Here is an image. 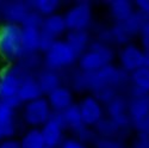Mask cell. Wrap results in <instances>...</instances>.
Wrapping results in <instances>:
<instances>
[{"label": "cell", "instance_id": "6da1fadb", "mask_svg": "<svg viewBox=\"0 0 149 148\" xmlns=\"http://www.w3.org/2000/svg\"><path fill=\"white\" fill-rule=\"evenodd\" d=\"M0 56L8 65L18 64L24 56L22 27L11 23L0 24Z\"/></svg>", "mask_w": 149, "mask_h": 148}, {"label": "cell", "instance_id": "7a4b0ae2", "mask_svg": "<svg viewBox=\"0 0 149 148\" xmlns=\"http://www.w3.org/2000/svg\"><path fill=\"white\" fill-rule=\"evenodd\" d=\"M113 57V50L106 43L95 41L92 42L87 50L78 57L79 68L82 73L92 74L107 65H111Z\"/></svg>", "mask_w": 149, "mask_h": 148}, {"label": "cell", "instance_id": "3957f363", "mask_svg": "<svg viewBox=\"0 0 149 148\" xmlns=\"http://www.w3.org/2000/svg\"><path fill=\"white\" fill-rule=\"evenodd\" d=\"M32 73L28 72L19 64L8 65L0 73V99H8L17 96L22 82Z\"/></svg>", "mask_w": 149, "mask_h": 148}, {"label": "cell", "instance_id": "277c9868", "mask_svg": "<svg viewBox=\"0 0 149 148\" xmlns=\"http://www.w3.org/2000/svg\"><path fill=\"white\" fill-rule=\"evenodd\" d=\"M78 60V55L72 50V48L65 42V40H57L44 53L45 68L52 71H58L72 66Z\"/></svg>", "mask_w": 149, "mask_h": 148}, {"label": "cell", "instance_id": "5b68a950", "mask_svg": "<svg viewBox=\"0 0 149 148\" xmlns=\"http://www.w3.org/2000/svg\"><path fill=\"white\" fill-rule=\"evenodd\" d=\"M53 111L49 106L47 98L41 97L26 104H23V121L25 124L38 128L44 126L50 119Z\"/></svg>", "mask_w": 149, "mask_h": 148}, {"label": "cell", "instance_id": "8992f818", "mask_svg": "<svg viewBox=\"0 0 149 148\" xmlns=\"http://www.w3.org/2000/svg\"><path fill=\"white\" fill-rule=\"evenodd\" d=\"M67 31L87 30L92 20V7L88 1H80L73 5L63 15Z\"/></svg>", "mask_w": 149, "mask_h": 148}, {"label": "cell", "instance_id": "52a82bcc", "mask_svg": "<svg viewBox=\"0 0 149 148\" xmlns=\"http://www.w3.org/2000/svg\"><path fill=\"white\" fill-rule=\"evenodd\" d=\"M31 11L29 1L22 0H3L0 1V18L3 23L22 25Z\"/></svg>", "mask_w": 149, "mask_h": 148}, {"label": "cell", "instance_id": "ba28073f", "mask_svg": "<svg viewBox=\"0 0 149 148\" xmlns=\"http://www.w3.org/2000/svg\"><path fill=\"white\" fill-rule=\"evenodd\" d=\"M148 20L140 12L134 13L129 19L124 22H118L116 25L111 29V36L112 40L118 43H127L131 37L139 34L144 22Z\"/></svg>", "mask_w": 149, "mask_h": 148}, {"label": "cell", "instance_id": "9c48e42d", "mask_svg": "<svg viewBox=\"0 0 149 148\" xmlns=\"http://www.w3.org/2000/svg\"><path fill=\"white\" fill-rule=\"evenodd\" d=\"M81 121L86 127H94L97 123L104 118V110L102 103L97 101L93 96L85 97L78 104Z\"/></svg>", "mask_w": 149, "mask_h": 148}, {"label": "cell", "instance_id": "30bf717a", "mask_svg": "<svg viewBox=\"0 0 149 148\" xmlns=\"http://www.w3.org/2000/svg\"><path fill=\"white\" fill-rule=\"evenodd\" d=\"M17 134L16 110L0 99V141L13 139Z\"/></svg>", "mask_w": 149, "mask_h": 148}, {"label": "cell", "instance_id": "8fae6325", "mask_svg": "<svg viewBox=\"0 0 149 148\" xmlns=\"http://www.w3.org/2000/svg\"><path fill=\"white\" fill-rule=\"evenodd\" d=\"M119 60L122 67L128 72H134L146 66L144 52L134 44H128L122 49L119 54Z\"/></svg>", "mask_w": 149, "mask_h": 148}, {"label": "cell", "instance_id": "7c38bea8", "mask_svg": "<svg viewBox=\"0 0 149 148\" xmlns=\"http://www.w3.org/2000/svg\"><path fill=\"white\" fill-rule=\"evenodd\" d=\"M73 92L69 87L66 86H60L53 92L47 96V101L49 103L53 112H62L70 105H73Z\"/></svg>", "mask_w": 149, "mask_h": 148}, {"label": "cell", "instance_id": "4fadbf2b", "mask_svg": "<svg viewBox=\"0 0 149 148\" xmlns=\"http://www.w3.org/2000/svg\"><path fill=\"white\" fill-rule=\"evenodd\" d=\"M107 114L111 119H113L119 128L128 127L131 123V118L128 114V103L124 98L113 97L107 103Z\"/></svg>", "mask_w": 149, "mask_h": 148}, {"label": "cell", "instance_id": "5bb4252c", "mask_svg": "<svg viewBox=\"0 0 149 148\" xmlns=\"http://www.w3.org/2000/svg\"><path fill=\"white\" fill-rule=\"evenodd\" d=\"M128 114L131 121L149 115V94L136 89L128 103Z\"/></svg>", "mask_w": 149, "mask_h": 148}, {"label": "cell", "instance_id": "9a60e30c", "mask_svg": "<svg viewBox=\"0 0 149 148\" xmlns=\"http://www.w3.org/2000/svg\"><path fill=\"white\" fill-rule=\"evenodd\" d=\"M63 130L65 129L61 127L60 123L50 117V119L41 128L45 146L50 148H56L61 146V143L63 142Z\"/></svg>", "mask_w": 149, "mask_h": 148}, {"label": "cell", "instance_id": "2e32d148", "mask_svg": "<svg viewBox=\"0 0 149 148\" xmlns=\"http://www.w3.org/2000/svg\"><path fill=\"white\" fill-rule=\"evenodd\" d=\"M41 32L52 37L54 40H58V37L67 32V27L65 23L63 15L55 13L43 18V23L41 27Z\"/></svg>", "mask_w": 149, "mask_h": 148}, {"label": "cell", "instance_id": "e0dca14e", "mask_svg": "<svg viewBox=\"0 0 149 148\" xmlns=\"http://www.w3.org/2000/svg\"><path fill=\"white\" fill-rule=\"evenodd\" d=\"M17 97L22 102V104H26L29 102H32L35 99H38V98L43 97L33 74L28 75L25 79H24V81L22 82L20 87L18 90Z\"/></svg>", "mask_w": 149, "mask_h": 148}, {"label": "cell", "instance_id": "ac0fdd59", "mask_svg": "<svg viewBox=\"0 0 149 148\" xmlns=\"http://www.w3.org/2000/svg\"><path fill=\"white\" fill-rule=\"evenodd\" d=\"M65 42L72 48V50L79 57L88 49L91 44V38L87 30H77V31H68L66 34Z\"/></svg>", "mask_w": 149, "mask_h": 148}, {"label": "cell", "instance_id": "d6986e66", "mask_svg": "<svg viewBox=\"0 0 149 148\" xmlns=\"http://www.w3.org/2000/svg\"><path fill=\"white\" fill-rule=\"evenodd\" d=\"M37 80V84L40 86V90L42 94H49L61 86V77L56 71H52L44 68L38 72V74L35 77Z\"/></svg>", "mask_w": 149, "mask_h": 148}, {"label": "cell", "instance_id": "ffe728a7", "mask_svg": "<svg viewBox=\"0 0 149 148\" xmlns=\"http://www.w3.org/2000/svg\"><path fill=\"white\" fill-rule=\"evenodd\" d=\"M40 40H41L40 29L22 27V44H23L24 55H31V54L38 53Z\"/></svg>", "mask_w": 149, "mask_h": 148}, {"label": "cell", "instance_id": "44dd1931", "mask_svg": "<svg viewBox=\"0 0 149 148\" xmlns=\"http://www.w3.org/2000/svg\"><path fill=\"white\" fill-rule=\"evenodd\" d=\"M110 10L117 22H124L134 15L132 4L128 0H113L110 4Z\"/></svg>", "mask_w": 149, "mask_h": 148}, {"label": "cell", "instance_id": "7402d4cb", "mask_svg": "<svg viewBox=\"0 0 149 148\" xmlns=\"http://www.w3.org/2000/svg\"><path fill=\"white\" fill-rule=\"evenodd\" d=\"M22 148H43L45 146L40 128H31L23 134L19 140Z\"/></svg>", "mask_w": 149, "mask_h": 148}, {"label": "cell", "instance_id": "603a6c76", "mask_svg": "<svg viewBox=\"0 0 149 148\" xmlns=\"http://www.w3.org/2000/svg\"><path fill=\"white\" fill-rule=\"evenodd\" d=\"M31 10L38 12L42 17L55 15L61 6L58 0H31L29 1Z\"/></svg>", "mask_w": 149, "mask_h": 148}, {"label": "cell", "instance_id": "cb8c5ba5", "mask_svg": "<svg viewBox=\"0 0 149 148\" xmlns=\"http://www.w3.org/2000/svg\"><path fill=\"white\" fill-rule=\"evenodd\" d=\"M94 127H95V130L98 131V134L100 135V136H103V139H112L115 135L118 134V131L120 129L117 123L113 119H111L110 117L102 118Z\"/></svg>", "mask_w": 149, "mask_h": 148}, {"label": "cell", "instance_id": "d4e9b609", "mask_svg": "<svg viewBox=\"0 0 149 148\" xmlns=\"http://www.w3.org/2000/svg\"><path fill=\"white\" fill-rule=\"evenodd\" d=\"M131 78L136 89L149 93V67H141L134 71Z\"/></svg>", "mask_w": 149, "mask_h": 148}, {"label": "cell", "instance_id": "484cf974", "mask_svg": "<svg viewBox=\"0 0 149 148\" xmlns=\"http://www.w3.org/2000/svg\"><path fill=\"white\" fill-rule=\"evenodd\" d=\"M43 18L44 17H42L38 12L31 10L29 12V15L26 16L25 20L23 22V24L20 27H23V28H35V29H40L41 30L42 23H43Z\"/></svg>", "mask_w": 149, "mask_h": 148}, {"label": "cell", "instance_id": "4316f807", "mask_svg": "<svg viewBox=\"0 0 149 148\" xmlns=\"http://www.w3.org/2000/svg\"><path fill=\"white\" fill-rule=\"evenodd\" d=\"M131 123L141 134L149 133V115L137 118V119H134V121H131Z\"/></svg>", "mask_w": 149, "mask_h": 148}, {"label": "cell", "instance_id": "83f0119b", "mask_svg": "<svg viewBox=\"0 0 149 148\" xmlns=\"http://www.w3.org/2000/svg\"><path fill=\"white\" fill-rule=\"evenodd\" d=\"M141 38H142V43L144 47V54L149 55V20H146L144 24L142 25L141 30Z\"/></svg>", "mask_w": 149, "mask_h": 148}, {"label": "cell", "instance_id": "f1b7e54d", "mask_svg": "<svg viewBox=\"0 0 149 148\" xmlns=\"http://www.w3.org/2000/svg\"><path fill=\"white\" fill-rule=\"evenodd\" d=\"M95 148H122V146L112 139H100L95 142Z\"/></svg>", "mask_w": 149, "mask_h": 148}, {"label": "cell", "instance_id": "f546056e", "mask_svg": "<svg viewBox=\"0 0 149 148\" xmlns=\"http://www.w3.org/2000/svg\"><path fill=\"white\" fill-rule=\"evenodd\" d=\"M60 148H87V146L80 142L78 139H67L61 143Z\"/></svg>", "mask_w": 149, "mask_h": 148}, {"label": "cell", "instance_id": "4dcf8cb0", "mask_svg": "<svg viewBox=\"0 0 149 148\" xmlns=\"http://www.w3.org/2000/svg\"><path fill=\"white\" fill-rule=\"evenodd\" d=\"M136 4L140 8V13L149 20V0H137Z\"/></svg>", "mask_w": 149, "mask_h": 148}, {"label": "cell", "instance_id": "1f68e13d", "mask_svg": "<svg viewBox=\"0 0 149 148\" xmlns=\"http://www.w3.org/2000/svg\"><path fill=\"white\" fill-rule=\"evenodd\" d=\"M0 148H22L19 140L17 139H6L0 141Z\"/></svg>", "mask_w": 149, "mask_h": 148}, {"label": "cell", "instance_id": "d6a6232c", "mask_svg": "<svg viewBox=\"0 0 149 148\" xmlns=\"http://www.w3.org/2000/svg\"><path fill=\"white\" fill-rule=\"evenodd\" d=\"M134 148H149V133L141 134L139 141L135 143Z\"/></svg>", "mask_w": 149, "mask_h": 148}, {"label": "cell", "instance_id": "836d02e7", "mask_svg": "<svg viewBox=\"0 0 149 148\" xmlns=\"http://www.w3.org/2000/svg\"><path fill=\"white\" fill-rule=\"evenodd\" d=\"M43 148H50V147H47V146H44V147H43Z\"/></svg>", "mask_w": 149, "mask_h": 148}, {"label": "cell", "instance_id": "e575fe53", "mask_svg": "<svg viewBox=\"0 0 149 148\" xmlns=\"http://www.w3.org/2000/svg\"><path fill=\"white\" fill-rule=\"evenodd\" d=\"M1 23H3V22H1V18H0V24H1Z\"/></svg>", "mask_w": 149, "mask_h": 148}]
</instances>
